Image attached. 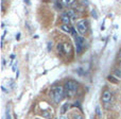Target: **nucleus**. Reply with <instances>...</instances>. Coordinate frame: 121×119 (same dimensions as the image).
I'll use <instances>...</instances> for the list:
<instances>
[{
  "instance_id": "obj_1",
  "label": "nucleus",
  "mask_w": 121,
  "mask_h": 119,
  "mask_svg": "<svg viewBox=\"0 0 121 119\" xmlns=\"http://www.w3.org/2000/svg\"><path fill=\"white\" fill-rule=\"evenodd\" d=\"M78 90V83L73 80H69L64 85V93L67 97H73L77 94Z\"/></svg>"
},
{
  "instance_id": "obj_2",
  "label": "nucleus",
  "mask_w": 121,
  "mask_h": 119,
  "mask_svg": "<svg viewBox=\"0 0 121 119\" xmlns=\"http://www.w3.org/2000/svg\"><path fill=\"white\" fill-rule=\"evenodd\" d=\"M64 87L62 86H54L52 88V92H51V96L52 99L54 101V103H60L62 101V99L64 98Z\"/></svg>"
},
{
  "instance_id": "obj_3",
  "label": "nucleus",
  "mask_w": 121,
  "mask_h": 119,
  "mask_svg": "<svg viewBox=\"0 0 121 119\" xmlns=\"http://www.w3.org/2000/svg\"><path fill=\"white\" fill-rule=\"evenodd\" d=\"M87 26H88L87 21H86L85 19H82V20L78 21L77 29H78V31H79L81 34H85L86 32H87V28H88Z\"/></svg>"
},
{
  "instance_id": "obj_4",
  "label": "nucleus",
  "mask_w": 121,
  "mask_h": 119,
  "mask_svg": "<svg viewBox=\"0 0 121 119\" xmlns=\"http://www.w3.org/2000/svg\"><path fill=\"white\" fill-rule=\"evenodd\" d=\"M75 40V45H77V51L79 53H81L82 49L84 48V46H85V40H84V37H82V36H75L74 37Z\"/></svg>"
},
{
  "instance_id": "obj_5",
  "label": "nucleus",
  "mask_w": 121,
  "mask_h": 119,
  "mask_svg": "<svg viewBox=\"0 0 121 119\" xmlns=\"http://www.w3.org/2000/svg\"><path fill=\"white\" fill-rule=\"evenodd\" d=\"M112 97H113V95H112V92L108 89H104L102 93V97H101V99H102V102L104 103L105 105L107 104V103L111 102L112 100Z\"/></svg>"
},
{
  "instance_id": "obj_6",
  "label": "nucleus",
  "mask_w": 121,
  "mask_h": 119,
  "mask_svg": "<svg viewBox=\"0 0 121 119\" xmlns=\"http://www.w3.org/2000/svg\"><path fill=\"white\" fill-rule=\"evenodd\" d=\"M60 19H62V21H63V25H69L71 18L69 17V15L67 14V13H63V14L60 15Z\"/></svg>"
},
{
  "instance_id": "obj_7",
  "label": "nucleus",
  "mask_w": 121,
  "mask_h": 119,
  "mask_svg": "<svg viewBox=\"0 0 121 119\" xmlns=\"http://www.w3.org/2000/svg\"><path fill=\"white\" fill-rule=\"evenodd\" d=\"M60 29H62L63 31L67 32V33H71V32H72V27H70L69 25H62L60 26Z\"/></svg>"
},
{
  "instance_id": "obj_8",
  "label": "nucleus",
  "mask_w": 121,
  "mask_h": 119,
  "mask_svg": "<svg viewBox=\"0 0 121 119\" xmlns=\"http://www.w3.org/2000/svg\"><path fill=\"white\" fill-rule=\"evenodd\" d=\"M69 103H64V104L62 105V107H60V114L62 115H64L65 113H67L68 112V109H69Z\"/></svg>"
},
{
  "instance_id": "obj_9",
  "label": "nucleus",
  "mask_w": 121,
  "mask_h": 119,
  "mask_svg": "<svg viewBox=\"0 0 121 119\" xmlns=\"http://www.w3.org/2000/svg\"><path fill=\"white\" fill-rule=\"evenodd\" d=\"M62 3L64 4V5L71 6V5H73V4L75 3V1H74V0H63V1H62Z\"/></svg>"
},
{
  "instance_id": "obj_10",
  "label": "nucleus",
  "mask_w": 121,
  "mask_h": 119,
  "mask_svg": "<svg viewBox=\"0 0 121 119\" xmlns=\"http://www.w3.org/2000/svg\"><path fill=\"white\" fill-rule=\"evenodd\" d=\"M67 14L69 15V17H70L71 19H75V18H77V15H75V13H74V11H73V10H68Z\"/></svg>"
},
{
  "instance_id": "obj_11",
  "label": "nucleus",
  "mask_w": 121,
  "mask_h": 119,
  "mask_svg": "<svg viewBox=\"0 0 121 119\" xmlns=\"http://www.w3.org/2000/svg\"><path fill=\"white\" fill-rule=\"evenodd\" d=\"M57 50L60 54L65 53V49H64V44H57Z\"/></svg>"
},
{
  "instance_id": "obj_12",
  "label": "nucleus",
  "mask_w": 121,
  "mask_h": 119,
  "mask_svg": "<svg viewBox=\"0 0 121 119\" xmlns=\"http://www.w3.org/2000/svg\"><path fill=\"white\" fill-rule=\"evenodd\" d=\"M43 116H44L45 118H51V113L50 112H48V111H44L43 112Z\"/></svg>"
},
{
  "instance_id": "obj_13",
  "label": "nucleus",
  "mask_w": 121,
  "mask_h": 119,
  "mask_svg": "<svg viewBox=\"0 0 121 119\" xmlns=\"http://www.w3.org/2000/svg\"><path fill=\"white\" fill-rule=\"evenodd\" d=\"M107 79H108V81L113 82V83H118V80H116L115 78L112 77V75H108V77H107Z\"/></svg>"
},
{
  "instance_id": "obj_14",
  "label": "nucleus",
  "mask_w": 121,
  "mask_h": 119,
  "mask_svg": "<svg viewBox=\"0 0 121 119\" xmlns=\"http://www.w3.org/2000/svg\"><path fill=\"white\" fill-rule=\"evenodd\" d=\"M115 75H116V77H118V78H121V69H115Z\"/></svg>"
},
{
  "instance_id": "obj_15",
  "label": "nucleus",
  "mask_w": 121,
  "mask_h": 119,
  "mask_svg": "<svg viewBox=\"0 0 121 119\" xmlns=\"http://www.w3.org/2000/svg\"><path fill=\"white\" fill-rule=\"evenodd\" d=\"M72 117H73V119H84L83 116L80 115V114H73Z\"/></svg>"
},
{
  "instance_id": "obj_16",
  "label": "nucleus",
  "mask_w": 121,
  "mask_h": 119,
  "mask_svg": "<svg viewBox=\"0 0 121 119\" xmlns=\"http://www.w3.org/2000/svg\"><path fill=\"white\" fill-rule=\"evenodd\" d=\"M55 6H56L59 10H60V9L63 8V3L62 2H59V1H55Z\"/></svg>"
},
{
  "instance_id": "obj_17",
  "label": "nucleus",
  "mask_w": 121,
  "mask_h": 119,
  "mask_svg": "<svg viewBox=\"0 0 121 119\" xmlns=\"http://www.w3.org/2000/svg\"><path fill=\"white\" fill-rule=\"evenodd\" d=\"M96 113H97V115H98V117H101V112H100V107L99 106L96 107Z\"/></svg>"
},
{
  "instance_id": "obj_18",
  "label": "nucleus",
  "mask_w": 121,
  "mask_h": 119,
  "mask_svg": "<svg viewBox=\"0 0 121 119\" xmlns=\"http://www.w3.org/2000/svg\"><path fill=\"white\" fill-rule=\"evenodd\" d=\"M51 48H52V43L49 42V43H48V50H50Z\"/></svg>"
},
{
  "instance_id": "obj_19",
  "label": "nucleus",
  "mask_w": 121,
  "mask_h": 119,
  "mask_svg": "<svg viewBox=\"0 0 121 119\" xmlns=\"http://www.w3.org/2000/svg\"><path fill=\"white\" fill-rule=\"evenodd\" d=\"M5 119H11L10 118V113H9V112H6V118Z\"/></svg>"
},
{
  "instance_id": "obj_20",
  "label": "nucleus",
  "mask_w": 121,
  "mask_h": 119,
  "mask_svg": "<svg viewBox=\"0 0 121 119\" xmlns=\"http://www.w3.org/2000/svg\"><path fill=\"white\" fill-rule=\"evenodd\" d=\"M19 37H20V33H18L16 35V40H19Z\"/></svg>"
},
{
  "instance_id": "obj_21",
  "label": "nucleus",
  "mask_w": 121,
  "mask_h": 119,
  "mask_svg": "<svg viewBox=\"0 0 121 119\" xmlns=\"http://www.w3.org/2000/svg\"><path fill=\"white\" fill-rule=\"evenodd\" d=\"M60 119H67V118L65 117V116H62V117H60Z\"/></svg>"
},
{
  "instance_id": "obj_22",
  "label": "nucleus",
  "mask_w": 121,
  "mask_h": 119,
  "mask_svg": "<svg viewBox=\"0 0 121 119\" xmlns=\"http://www.w3.org/2000/svg\"><path fill=\"white\" fill-rule=\"evenodd\" d=\"M120 57H121V51H120Z\"/></svg>"
}]
</instances>
